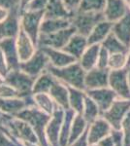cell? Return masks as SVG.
Instances as JSON below:
<instances>
[{
  "instance_id": "6da1fadb",
  "label": "cell",
  "mask_w": 130,
  "mask_h": 146,
  "mask_svg": "<svg viewBox=\"0 0 130 146\" xmlns=\"http://www.w3.org/2000/svg\"><path fill=\"white\" fill-rule=\"evenodd\" d=\"M16 117L27 122L32 127L39 139L40 145L49 146L46 138V127L51 118V115L44 112L34 104L23 109Z\"/></svg>"
},
{
  "instance_id": "7a4b0ae2",
  "label": "cell",
  "mask_w": 130,
  "mask_h": 146,
  "mask_svg": "<svg viewBox=\"0 0 130 146\" xmlns=\"http://www.w3.org/2000/svg\"><path fill=\"white\" fill-rule=\"evenodd\" d=\"M49 72L55 77L58 81L65 84L66 86L77 88L80 90L86 91L84 87V76H86V70L84 69L79 62H76L72 64H69L65 67H54L51 64L47 68Z\"/></svg>"
},
{
  "instance_id": "3957f363",
  "label": "cell",
  "mask_w": 130,
  "mask_h": 146,
  "mask_svg": "<svg viewBox=\"0 0 130 146\" xmlns=\"http://www.w3.org/2000/svg\"><path fill=\"white\" fill-rule=\"evenodd\" d=\"M45 18V11L24 10L20 15V28L26 33L38 47L40 28Z\"/></svg>"
},
{
  "instance_id": "277c9868",
  "label": "cell",
  "mask_w": 130,
  "mask_h": 146,
  "mask_svg": "<svg viewBox=\"0 0 130 146\" xmlns=\"http://www.w3.org/2000/svg\"><path fill=\"white\" fill-rule=\"evenodd\" d=\"M105 20L103 12L99 13H82L77 12L70 18L71 25L76 29V32L84 36H88L96 25Z\"/></svg>"
},
{
  "instance_id": "5b68a950",
  "label": "cell",
  "mask_w": 130,
  "mask_h": 146,
  "mask_svg": "<svg viewBox=\"0 0 130 146\" xmlns=\"http://www.w3.org/2000/svg\"><path fill=\"white\" fill-rule=\"evenodd\" d=\"M35 79L36 78L28 75L22 70L16 69L9 71L5 77V82L18 92L20 98H26L33 95L32 91Z\"/></svg>"
},
{
  "instance_id": "8992f818",
  "label": "cell",
  "mask_w": 130,
  "mask_h": 146,
  "mask_svg": "<svg viewBox=\"0 0 130 146\" xmlns=\"http://www.w3.org/2000/svg\"><path fill=\"white\" fill-rule=\"evenodd\" d=\"M129 110L130 100L117 98L107 111L102 113L101 117H103L112 126L113 129L120 131L122 121H123L124 117L126 116Z\"/></svg>"
},
{
  "instance_id": "52a82bcc",
  "label": "cell",
  "mask_w": 130,
  "mask_h": 146,
  "mask_svg": "<svg viewBox=\"0 0 130 146\" xmlns=\"http://www.w3.org/2000/svg\"><path fill=\"white\" fill-rule=\"evenodd\" d=\"M49 65V60L42 48H37L34 55L30 56L27 60L22 62L20 65V69L28 75L37 78L40 74L46 71Z\"/></svg>"
},
{
  "instance_id": "ba28073f",
  "label": "cell",
  "mask_w": 130,
  "mask_h": 146,
  "mask_svg": "<svg viewBox=\"0 0 130 146\" xmlns=\"http://www.w3.org/2000/svg\"><path fill=\"white\" fill-rule=\"evenodd\" d=\"M76 33V29L71 25L70 27H67L65 29L56 31L51 34L43 35L41 34L39 36L38 40V48H53L62 50L68 43L71 37Z\"/></svg>"
},
{
  "instance_id": "9c48e42d",
  "label": "cell",
  "mask_w": 130,
  "mask_h": 146,
  "mask_svg": "<svg viewBox=\"0 0 130 146\" xmlns=\"http://www.w3.org/2000/svg\"><path fill=\"white\" fill-rule=\"evenodd\" d=\"M109 87L117 94L119 98L130 100V88L128 82V68L110 70Z\"/></svg>"
},
{
  "instance_id": "30bf717a",
  "label": "cell",
  "mask_w": 130,
  "mask_h": 146,
  "mask_svg": "<svg viewBox=\"0 0 130 146\" xmlns=\"http://www.w3.org/2000/svg\"><path fill=\"white\" fill-rule=\"evenodd\" d=\"M65 110L57 106L46 127V138L49 146H59L60 131L64 120Z\"/></svg>"
},
{
  "instance_id": "8fae6325",
  "label": "cell",
  "mask_w": 130,
  "mask_h": 146,
  "mask_svg": "<svg viewBox=\"0 0 130 146\" xmlns=\"http://www.w3.org/2000/svg\"><path fill=\"white\" fill-rule=\"evenodd\" d=\"M34 104L33 95L26 98H0V112L9 116L16 117L23 109Z\"/></svg>"
},
{
  "instance_id": "7c38bea8",
  "label": "cell",
  "mask_w": 130,
  "mask_h": 146,
  "mask_svg": "<svg viewBox=\"0 0 130 146\" xmlns=\"http://www.w3.org/2000/svg\"><path fill=\"white\" fill-rule=\"evenodd\" d=\"M109 73L110 69H103L97 66L86 71L84 76L86 92L109 87Z\"/></svg>"
},
{
  "instance_id": "4fadbf2b",
  "label": "cell",
  "mask_w": 130,
  "mask_h": 146,
  "mask_svg": "<svg viewBox=\"0 0 130 146\" xmlns=\"http://www.w3.org/2000/svg\"><path fill=\"white\" fill-rule=\"evenodd\" d=\"M86 95L96 102L101 111V115H102V113L107 111L111 107V105L113 104V102L117 98H119L117 94L110 87L86 91Z\"/></svg>"
},
{
  "instance_id": "5bb4252c",
  "label": "cell",
  "mask_w": 130,
  "mask_h": 146,
  "mask_svg": "<svg viewBox=\"0 0 130 146\" xmlns=\"http://www.w3.org/2000/svg\"><path fill=\"white\" fill-rule=\"evenodd\" d=\"M20 12L11 11L9 16L0 23V41L6 38H16L20 29Z\"/></svg>"
},
{
  "instance_id": "9a60e30c",
  "label": "cell",
  "mask_w": 130,
  "mask_h": 146,
  "mask_svg": "<svg viewBox=\"0 0 130 146\" xmlns=\"http://www.w3.org/2000/svg\"><path fill=\"white\" fill-rule=\"evenodd\" d=\"M0 50L2 51L8 64L9 70L20 69V60L16 48V38H6L0 41Z\"/></svg>"
},
{
  "instance_id": "2e32d148",
  "label": "cell",
  "mask_w": 130,
  "mask_h": 146,
  "mask_svg": "<svg viewBox=\"0 0 130 146\" xmlns=\"http://www.w3.org/2000/svg\"><path fill=\"white\" fill-rule=\"evenodd\" d=\"M87 131L89 144H96L106 136L110 135L113 131V128L103 117H99L88 125Z\"/></svg>"
},
{
  "instance_id": "e0dca14e",
  "label": "cell",
  "mask_w": 130,
  "mask_h": 146,
  "mask_svg": "<svg viewBox=\"0 0 130 146\" xmlns=\"http://www.w3.org/2000/svg\"><path fill=\"white\" fill-rule=\"evenodd\" d=\"M128 11L126 0H106L103 13L106 21L115 23L123 18Z\"/></svg>"
},
{
  "instance_id": "ac0fdd59",
  "label": "cell",
  "mask_w": 130,
  "mask_h": 146,
  "mask_svg": "<svg viewBox=\"0 0 130 146\" xmlns=\"http://www.w3.org/2000/svg\"><path fill=\"white\" fill-rule=\"evenodd\" d=\"M16 48H18V56H20V62L27 60L30 56L34 55L37 50V47L35 43L32 41L28 35L20 28L18 36L16 37Z\"/></svg>"
},
{
  "instance_id": "d6986e66",
  "label": "cell",
  "mask_w": 130,
  "mask_h": 146,
  "mask_svg": "<svg viewBox=\"0 0 130 146\" xmlns=\"http://www.w3.org/2000/svg\"><path fill=\"white\" fill-rule=\"evenodd\" d=\"M45 51V53L47 54L49 60V64L51 66L54 67H65L69 64L78 62L74 56L69 55L68 53H66L65 51L59 50V49H53V48H48L45 47L42 48Z\"/></svg>"
},
{
  "instance_id": "ffe728a7",
  "label": "cell",
  "mask_w": 130,
  "mask_h": 146,
  "mask_svg": "<svg viewBox=\"0 0 130 146\" xmlns=\"http://www.w3.org/2000/svg\"><path fill=\"white\" fill-rule=\"evenodd\" d=\"M87 47H88L87 37L76 32L71 37L68 43L66 44V46L62 50L72 56H74L77 60H79L82 55L84 54V52L86 50Z\"/></svg>"
},
{
  "instance_id": "44dd1931",
  "label": "cell",
  "mask_w": 130,
  "mask_h": 146,
  "mask_svg": "<svg viewBox=\"0 0 130 146\" xmlns=\"http://www.w3.org/2000/svg\"><path fill=\"white\" fill-rule=\"evenodd\" d=\"M49 95L51 96V98L56 103V105H58L59 107L63 108L64 110H67L70 108L68 86L61 83L57 79L51 86V90L49 92Z\"/></svg>"
},
{
  "instance_id": "7402d4cb",
  "label": "cell",
  "mask_w": 130,
  "mask_h": 146,
  "mask_svg": "<svg viewBox=\"0 0 130 146\" xmlns=\"http://www.w3.org/2000/svg\"><path fill=\"white\" fill-rule=\"evenodd\" d=\"M112 31L127 48H130V10L123 18L113 25Z\"/></svg>"
},
{
  "instance_id": "603a6c76",
  "label": "cell",
  "mask_w": 130,
  "mask_h": 146,
  "mask_svg": "<svg viewBox=\"0 0 130 146\" xmlns=\"http://www.w3.org/2000/svg\"><path fill=\"white\" fill-rule=\"evenodd\" d=\"M114 23L104 20L96 25V27L92 29L90 34L87 36L88 45L93 44H102V42L107 38V36L112 32Z\"/></svg>"
},
{
  "instance_id": "cb8c5ba5",
  "label": "cell",
  "mask_w": 130,
  "mask_h": 146,
  "mask_svg": "<svg viewBox=\"0 0 130 146\" xmlns=\"http://www.w3.org/2000/svg\"><path fill=\"white\" fill-rule=\"evenodd\" d=\"M101 44H93V45H88L86 50L84 52V54L78 60L81 66L84 68L86 71L91 70L92 68L97 66L99 52H100Z\"/></svg>"
},
{
  "instance_id": "d4e9b609",
  "label": "cell",
  "mask_w": 130,
  "mask_h": 146,
  "mask_svg": "<svg viewBox=\"0 0 130 146\" xmlns=\"http://www.w3.org/2000/svg\"><path fill=\"white\" fill-rule=\"evenodd\" d=\"M71 27L70 19H49L44 18L40 28V35L51 34Z\"/></svg>"
},
{
  "instance_id": "484cf974",
  "label": "cell",
  "mask_w": 130,
  "mask_h": 146,
  "mask_svg": "<svg viewBox=\"0 0 130 146\" xmlns=\"http://www.w3.org/2000/svg\"><path fill=\"white\" fill-rule=\"evenodd\" d=\"M72 15L68 12L63 0H49L45 9V18L70 19Z\"/></svg>"
},
{
  "instance_id": "4316f807",
  "label": "cell",
  "mask_w": 130,
  "mask_h": 146,
  "mask_svg": "<svg viewBox=\"0 0 130 146\" xmlns=\"http://www.w3.org/2000/svg\"><path fill=\"white\" fill-rule=\"evenodd\" d=\"M56 81V78L49 72L48 70L44 71L42 74H40L34 82V86H33L32 94H40V93H46L49 94L51 90V86L53 85L54 82Z\"/></svg>"
},
{
  "instance_id": "83f0119b",
  "label": "cell",
  "mask_w": 130,
  "mask_h": 146,
  "mask_svg": "<svg viewBox=\"0 0 130 146\" xmlns=\"http://www.w3.org/2000/svg\"><path fill=\"white\" fill-rule=\"evenodd\" d=\"M68 90H69L70 108L74 110L77 114H82V110H84V98H86V92L69 86H68Z\"/></svg>"
},
{
  "instance_id": "f1b7e54d",
  "label": "cell",
  "mask_w": 130,
  "mask_h": 146,
  "mask_svg": "<svg viewBox=\"0 0 130 146\" xmlns=\"http://www.w3.org/2000/svg\"><path fill=\"white\" fill-rule=\"evenodd\" d=\"M76 112L73 109L65 110L64 120H63L62 127L60 131V136H59V146H68L69 142V136L71 133V127H72V122L74 119Z\"/></svg>"
},
{
  "instance_id": "f546056e",
  "label": "cell",
  "mask_w": 130,
  "mask_h": 146,
  "mask_svg": "<svg viewBox=\"0 0 130 146\" xmlns=\"http://www.w3.org/2000/svg\"><path fill=\"white\" fill-rule=\"evenodd\" d=\"M88 123L86 121V119L84 118L82 114H77L75 115L74 119L72 122V127H71V133L69 136V142L68 145L73 143L77 138H79L84 131H86L88 128Z\"/></svg>"
},
{
  "instance_id": "4dcf8cb0",
  "label": "cell",
  "mask_w": 130,
  "mask_h": 146,
  "mask_svg": "<svg viewBox=\"0 0 130 146\" xmlns=\"http://www.w3.org/2000/svg\"><path fill=\"white\" fill-rule=\"evenodd\" d=\"M33 100H34V103L37 107H39L41 110L49 115H53L55 108L58 106L51 98V96L46 93L34 94Z\"/></svg>"
},
{
  "instance_id": "1f68e13d",
  "label": "cell",
  "mask_w": 130,
  "mask_h": 146,
  "mask_svg": "<svg viewBox=\"0 0 130 146\" xmlns=\"http://www.w3.org/2000/svg\"><path fill=\"white\" fill-rule=\"evenodd\" d=\"M82 115L88 124L92 123L96 119H98L99 117H101V111L99 109L98 105L87 95L86 96V98H84V110H82Z\"/></svg>"
},
{
  "instance_id": "d6a6232c",
  "label": "cell",
  "mask_w": 130,
  "mask_h": 146,
  "mask_svg": "<svg viewBox=\"0 0 130 146\" xmlns=\"http://www.w3.org/2000/svg\"><path fill=\"white\" fill-rule=\"evenodd\" d=\"M101 45L105 49H107V51L110 54L128 53V51H129V49L113 33V31L108 35L107 38L104 40Z\"/></svg>"
},
{
  "instance_id": "836d02e7",
  "label": "cell",
  "mask_w": 130,
  "mask_h": 146,
  "mask_svg": "<svg viewBox=\"0 0 130 146\" xmlns=\"http://www.w3.org/2000/svg\"><path fill=\"white\" fill-rule=\"evenodd\" d=\"M106 0H82L78 12L82 13H99L105 9Z\"/></svg>"
},
{
  "instance_id": "e575fe53",
  "label": "cell",
  "mask_w": 130,
  "mask_h": 146,
  "mask_svg": "<svg viewBox=\"0 0 130 146\" xmlns=\"http://www.w3.org/2000/svg\"><path fill=\"white\" fill-rule=\"evenodd\" d=\"M128 63V53L110 54L108 68L110 70H117L125 68Z\"/></svg>"
},
{
  "instance_id": "d590c367",
  "label": "cell",
  "mask_w": 130,
  "mask_h": 146,
  "mask_svg": "<svg viewBox=\"0 0 130 146\" xmlns=\"http://www.w3.org/2000/svg\"><path fill=\"white\" fill-rule=\"evenodd\" d=\"M120 131L122 133L124 146H130V110L122 121Z\"/></svg>"
},
{
  "instance_id": "8d00e7d4",
  "label": "cell",
  "mask_w": 130,
  "mask_h": 146,
  "mask_svg": "<svg viewBox=\"0 0 130 146\" xmlns=\"http://www.w3.org/2000/svg\"><path fill=\"white\" fill-rule=\"evenodd\" d=\"M20 98L18 92L11 85L4 82L0 85V98Z\"/></svg>"
},
{
  "instance_id": "74e56055",
  "label": "cell",
  "mask_w": 130,
  "mask_h": 146,
  "mask_svg": "<svg viewBox=\"0 0 130 146\" xmlns=\"http://www.w3.org/2000/svg\"><path fill=\"white\" fill-rule=\"evenodd\" d=\"M0 146H23L22 142H18L15 138L0 129Z\"/></svg>"
},
{
  "instance_id": "f35d334b",
  "label": "cell",
  "mask_w": 130,
  "mask_h": 146,
  "mask_svg": "<svg viewBox=\"0 0 130 146\" xmlns=\"http://www.w3.org/2000/svg\"><path fill=\"white\" fill-rule=\"evenodd\" d=\"M109 58H110V53L107 51V49H105L101 45L100 52H99V56H98L97 67L103 68V69H107L108 64H109Z\"/></svg>"
},
{
  "instance_id": "ab89813d",
  "label": "cell",
  "mask_w": 130,
  "mask_h": 146,
  "mask_svg": "<svg viewBox=\"0 0 130 146\" xmlns=\"http://www.w3.org/2000/svg\"><path fill=\"white\" fill-rule=\"evenodd\" d=\"M49 0H31L26 6L25 10L30 11H45ZM22 13V12H20Z\"/></svg>"
},
{
  "instance_id": "60d3db41",
  "label": "cell",
  "mask_w": 130,
  "mask_h": 146,
  "mask_svg": "<svg viewBox=\"0 0 130 146\" xmlns=\"http://www.w3.org/2000/svg\"><path fill=\"white\" fill-rule=\"evenodd\" d=\"M0 7L9 12L16 10L20 12V0H0Z\"/></svg>"
},
{
  "instance_id": "b9f144b4",
  "label": "cell",
  "mask_w": 130,
  "mask_h": 146,
  "mask_svg": "<svg viewBox=\"0 0 130 146\" xmlns=\"http://www.w3.org/2000/svg\"><path fill=\"white\" fill-rule=\"evenodd\" d=\"M63 2H64V5L68 12L71 15H74L79 10L80 5L82 3V0H63Z\"/></svg>"
},
{
  "instance_id": "7bdbcfd3",
  "label": "cell",
  "mask_w": 130,
  "mask_h": 146,
  "mask_svg": "<svg viewBox=\"0 0 130 146\" xmlns=\"http://www.w3.org/2000/svg\"><path fill=\"white\" fill-rule=\"evenodd\" d=\"M89 145L90 144L88 142V131L86 129L79 138H77L74 142L71 143L68 146H89Z\"/></svg>"
},
{
  "instance_id": "ee69618b",
  "label": "cell",
  "mask_w": 130,
  "mask_h": 146,
  "mask_svg": "<svg viewBox=\"0 0 130 146\" xmlns=\"http://www.w3.org/2000/svg\"><path fill=\"white\" fill-rule=\"evenodd\" d=\"M9 67L7 64V62L5 60V56H4L2 51L0 50V76H2L4 79L7 76V74L9 73Z\"/></svg>"
},
{
  "instance_id": "f6af8a7d",
  "label": "cell",
  "mask_w": 130,
  "mask_h": 146,
  "mask_svg": "<svg viewBox=\"0 0 130 146\" xmlns=\"http://www.w3.org/2000/svg\"><path fill=\"white\" fill-rule=\"evenodd\" d=\"M112 135H114V138H115V146H124V144H123V137H122L121 131L113 129Z\"/></svg>"
},
{
  "instance_id": "bcb514c9",
  "label": "cell",
  "mask_w": 130,
  "mask_h": 146,
  "mask_svg": "<svg viewBox=\"0 0 130 146\" xmlns=\"http://www.w3.org/2000/svg\"><path fill=\"white\" fill-rule=\"evenodd\" d=\"M98 144L100 146H115V138L114 135L111 133L110 135L106 136L105 138H103L102 140H100L98 142Z\"/></svg>"
},
{
  "instance_id": "7dc6e473",
  "label": "cell",
  "mask_w": 130,
  "mask_h": 146,
  "mask_svg": "<svg viewBox=\"0 0 130 146\" xmlns=\"http://www.w3.org/2000/svg\"><path fill=\"white\" fill-rule=\"evenodd\" d=\"M9 14H10V12H9L8 10H6V9L1 8V7H0V23L3 22V21L9 16Z\"/></svg>"
},
{
  "instance_id": "c3c4849f",
  "label": "cell",
  "mask_w": 130,
  "mask_h": 146,
  "mask_svg": "<svg viewBox=\"0 0 130 146\" xmlns=\"http://www.w3.org/2000/svg\"><path fill=\"white\" fill-rule=\"evenodd\" d=\"M30 1L31 0H20V12L25 10V8H26V6Z\"/></svg>"
},
{
  "instance_id": "681fc988",
  "label": "cell",
  "mask_w": 130,
  "mask_h": 146,
  "mask_svg": "<svg viewBox=\"0 0 130 146\" xmlns=\"http://www.w3.org/2000/svg\"><path fill=\"white\" fill-rule=\"evenodd\" d=\"M22 144L23 146H41L38 143H33V142H29V141H20Z\"/></svg>"
},
{
  "instance_id": "f907efd6",
  "label": "cell",
  "mask_w": 130,
  "mask_h": 146,
  "mask_svg": "<svg viewBox=\"0 0 130 146\" xmlns=\"http://www.w3.org/2000/svg\"><path fill=\"white\" fill-rule=\"evenodd\" d=\"M4 82H5V79H4L2 76H0V85H1V84H3Z\"/></svg>"
},
{
  "instance_id": "816d5d0a",
  "label": "cell",
  "mask_w": 130,
  "mask_h": 146,
  "mask_svg": "<svg viewBox=\"0 0 130 146\" xmlns=\"http://www.w3.org/2000/svg\"><path fill=\"white\" fill-rule=\"evenodd\" d=\"M128 82H129V88H130V66H128Z\"/></svg>"
},
{
  "instance_id": "f5cc1de1",
  "label": "cell",
  "mask_w": 130,
  "mask_h": 146,
  "mask_svg": "<svg viewBox=\"0 0 130 146\" xmlns=\"http://www.w3.org/2000/svg\"><path fill=\"white\" fill-rule=\"evenodd\" d=\"M127 66H130V51L128 53V63H127Z\"/></svg>"
},
{
  "instance_id": "db71d44e",
  "label": "cell",
  "mask_w": 130,
  "mask_h": 146,
  "mask_svg": "<svg viewBox=\"0 0 130 146\" xmlns=\"http://www.w3.org/2000/svg\"><path fill=\"white\" fill-rule=\"evenodd\" d=\"M0 129H3V131H6V133H8V135H10V133H8V131H6V129H4L3 128H2V127H1V126H0ZM11 136H12V135H11ZM12 137H13V136H12ZM13 138H14V137H13ZM15 139H16V138H15Z\"/></svg>"
},
{
  "instance_id": "11a10c76",
  "label": "cell",
  "mask_w": 130,
  "mask_h": 146,
  "mask_svg": "<svg viewBox=\"0 0 130 146\" xmlns=\"http://www.w3.org/2000/svg\"><path fill=\"white\" fill-rule=\"evenodd\" d=\"M89 146H100V145H99L98 143H96V144H90Z\"/></svg>"
},
{
  "instance_id": "9f6ffc18",
  "label": "cell",
  "mask_w": 130,
  "mask_h": 146,
  "mask_svg": "<svg viewBox=\"0 0 130 146\" xmlns=\"http://www.w3.org/2000/svg\"><path fill=\"white\" fill-rule=\"evenodd\" d=\"M128 7L130 8V0H128Z\"/></svg>"
},
{
  "instance_id": "6f0895ef",
  "label": "cell",
  "mask_w": 130,
  "mask_h": 146,
  "mask_svg": "<svg viewBox=\"0 0 130 146\" xmlns=\"http://www.w3.org/2000/svg\"><path fill=\"white\" fill-rule=\"evenodd\" d=\"M126 1H128V0H126Z\"/></svg>"
}]
</instances>
